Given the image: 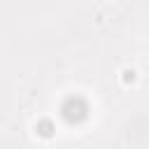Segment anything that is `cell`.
I'll list each match as a JSON object with an SVG mask.
<instances>
[{
    "label": "cell",
    "mask_w": 149,
    "mask_h": 149,
    "mask_svg": "<svg viewBox=\"0 0 149 149\" xmlns=\"http://www.w3.org/2000/svg\"><path fill=\"white\" fill-rule=\"evenodd\" d=\"M137 81V70L135 68H123L121 70V84L123 86H130V84H135Z\"/></svg>",
    "instance_id": "2"
},
{
    "label": "cell",
    "mask_w": 149,
    "mask_h": 149,
    "mask_svg": "<svg viewBox=\"0 0 149 149\" xmlns=\"http://www.w3.org/2000/svg\"><path fill=\"white\" fill-rule=\"evenodd\" d=\"M35 135L42 137V140H51V137L56 135V126H54V121H51V119H40V121L35 123Z\"/></svg>",
    "instance_id": "1"
}]
</instances>
